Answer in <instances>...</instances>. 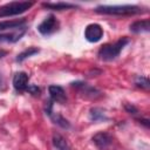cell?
<instances>
[{
	"label": "cell",
	"mask_w": 150,
	"mask_h": 150,
	"mask_svg": "<svg viewBox=\"0 0 150 150\" xmlns=\"http://www.w3.org/2000/svg\"><path fill=\"white\" fill-rule=\"evenodd\" d=\"M95 12L98 14H107V15H135L142 13V8L139 6L135 5H114V6H108V5H102L97 6L95 8Z\"/></svg>",
	"instance_id": "1"
},
{
	"label": "cell",
	"mask_w": 150,
	"mask_h": 150,
	"mask_svg": "<svg viewBox=\"0 0 150 150\" xmlns=\"http://www.w3.org/2000/svg\"><path fill=\"white\" fill-rule=\"evenodd\" d=\"M129 43V39L128 38H121L120 40H117L115 43H108L104 45L100 48L98 50V56L101 60L104 61H110L114 60L115 57H117L120 55V53L122 52V49Z\"/></svg>",
	"instance_id": "2"
},
{
	"label": "cell",
	"mask_w": 150,
	"mask_h": 150,
	"mask_svg": "<svg viewBox=\"0 0 150 150\" xmlns=\"http://www.w3.org/2000/svg\"><path fill=\"white\" fill-rule=\"evenodd\" d=\"M34 2L30 1H13L8 2L4 6L0 7V18H6V16H12V15H18L27 9H29Z\"/></svg>",
	"instance_id": "3"
},
{
	"label": "cell",
	"mask_w": 150,
	"mask_h": 150,
	"mask_svg": "<svg viewBox=\"0 0 150 150\" xmlns=\"http://www.w3.org/2000/svg\"><path fill=\"white\" fill-rule=\"evenodd\" d=\"M59 29V21L54 15H48L39 26L38 30L42 35H50Z\"/></svg>",
	"instance_id": "4"
},
{
	"label": "cell",
	"mask_w": 150,
	"mask_h": 150,
	"mask_svg": "<svg viewBox=\"0 0 150 150\" xmlns=\"http://www.w3.org/2000/svg\"><path fill=\"white\" fill-rule=\"evenodd\" d=\"M103 36V28L98 23H90L84 29V38L89 42H97Z\"/></svg>",
	"instance_id": "5"
},
{
	"label": "cell",
	"mask_w": 150,
	"mask_h": 150,
	"mask_svg": "<svg viewBox=\"0 0 150 150\" xmlns=\"http://www.w3.org/2000/svg\"><path fill=\"white\" fill-rule=\"evenodd\" d=\"M93 143L100 150H107L112 144V136L105 131H100L93 136Z\"/></svg>",
	"instance_id": "6"
},
{
	"label": "cell",
	"mask_w": 150,
	"mask_h": 150,
	"mask_svg": "<svg viewBox=\"0 0 150 150\" xmlns=\"http://www.w3.org/2000/svg\"><path fill=\"white\" fill-rule=\"evenodd\" d=\"M46 114L52 118V121H53L55 124L60 125L61 128H63V129H68V128L70 127L69 122H68L62 115L56 114V112L53 111V101H52V100H50V101L47 103V105H46Z\"/></svg>",
	"instance_id": "7"
},
{
	"label": "cell",
	"mask_w": 150,
	"mask_h": 150,
	"mask_svg": "<svg viewBox=\"0 0 150 150\" xmlns=\"http://www.w3.org/2000/svg\"><path fill=\"white\" fill-rule=\"evenodd\" d=\"M28 75L25 71H19L13 77V87L16 91H25L28 88Z\"/></svg>",
	"instance_id": "8"
},
{
	"label": "cell",
	"mask_w": 150,
	"mask_h": 150,
	"mask_svg": "<svg viewBox=\"0 0 150 150\" xmlns=\"http://www.w3.org/2000/svg\"><path fill=\"white\" fill-rule=\"evenodd\" d=\"M48 93H49L50 100H52L53 102H57V103L63 104V103L67 101L66 93H64L63 88L60 87V86H56V84L49 86V88H48Z\"/></svg>",
	"instance_id": "9"
},
{
	"label": "cell",
	"mask_w": 150,
	"mask_h": 150,
	"mask_svg": "<svg viewBox=\"0 0 150 150\" xmlns=\"http://www.w3.org/2000/svg\"><path fill=\"white\" fill-rule=\"evenodd\" d=\"M150 29V21L148 19L145 20H138V21H135L134 23L130 25V30L132 33H145V32H149Z\"/></svg>",
	"instance_id": "10"
},
{
	"label": "cell",
	"mask_w": 150,
	"mask_h": 150,
	"mask_svg": "<svg viewBox=\"0 0 150 150\" xmlns=\"http://www.w3.org/2000/svg\"><path fill=\"white\" fill-rule=\"evenodd\" d=\"M73 86L76 87V88H79V89H81V93H84V95H86L87 97L96 98L97 96H100V91H98V90H96V89L93 88V87L87 86V84L83 83V82H76V83H74Z\"/></svg>",
	"instance_id": "11"
},
{
	"label": "cell",
	"mask_w": 150,
	"mask_h": 150,
	"mask_svg": "<svg viewBox=\"0 0 150 150\" xmlns=\"http://www.w3.org/2000/svg\"><path fill=\"white\" fill-rule=\"evenodd\" d=\"M42 6L45 8L53 9V11H64V9H70L76 7L75 4H69V2H43Z\"/></svg>",
	"instance_id": "12"
},
{
	"label": "cell",
	"mask_w": 150,
	"mask_h": 150,
	"mask_svg": "<svg viewBox=\"0 0 150 150\" xmlns=\"http://www.w3.org/2000/svg\"><path fill=\"white\" fill-rule=\"evenodd\" d=\"M53 144H54V146H55L57 150H70L69 144H68V142L66 141V138H64L62 135L57 134V132H55V134L53 135Z\"/></svg>",
	"instance_id": "13"
},
{
	"label": "cell",
	"mask_w": 150,
	"mask_h": 150,
	"mask_svg": "<svg viewBox=\"0 0 150 150\" xmlns=\"http://www.w3.org/2000/svg\"><path fill=\"white\" fill-rule=\"evenodd\" d=\"M23 23H25V19L2 21V22H0V32L7 30V29H15V28H19V27H23Z\"/></svg>",
	"instance_id": "14"
},
{
	"label": "cell",
	"mask_w": 150,
	"mask_h": 150,
	"mask_svg": "<svg viewBox=\"0 0 150 150\" xmlns=\"http://www.w3.org/2000/svg\"><path fill=\"white\" fill-rule=\"evenodd\" d=\"M89 115H90V120L94 121V122H102V121H107L108 120L104 110L101 109V108H97V107L91 108Z\"/></svg>",
	"instance_id": "15"
},
{
	"label": "cell",
	"mask_w": 150,
	"mask_h": 150,
	"mask_svg": "<svg viewBox=\"0 0 150 150\" xmlns=\"http://www.w3.org/2000/svg\"><path fill=\"white\" fill-rule=\"evenodd\" d=\"M38 53H39V49H38V48H35V47H29V48L25 49L23 52H21V53L18 55L16 61H18V62H22V61L26 60L27 57H30V56H33V55H35V54H38Z\"/></svg>",
	"instance_id": "16"
},
{
	"label": "cell",
	"mask_w": 150,
	"mask_h": 150,
	"mask_svg": "<svg viewBox=\"0 0 150 150\" xmlns=\"http://www.w3.org/2000/svg\"><path fill=\"white\" fill-rule=\"evenodd\" d=\"M135 84H136L137 87L142 88V89H148V88H149V80H148V77H145V76H138V77H136V80H135Z\"/></svg>",
	"instance_id": "17"
},
{
	"label": "cell",
	"mask_w": 150,
	"mask_h": 150,
	"mask_svg": "<svg viewBox=\"0 0 150 150\" xmlns=\"http://www.w3.org/2000/svg\"><path fill=\"white\" fill-rule=\"evenodd\" d=\"M124 108H125V110H127L129 114H131V115H136V114L138 112V109H137L135 105H132L131 103L124 104Z\"/></svg>",
	"instance_id": "18"
},
{
	"label": "cell",
	"mask_w": 150,
	"mask_h": 150,
	"mask_svg": "<svg viewBox=\"0 0 150 150\" xmlns=\"http://www.w3.org/2000/svg\"><path fill=\"white\" fill-rule=\"evenodd\" d=\"M27 91H29L32 95H35V96H39V95H40V89H39L36 86H34V84H32V86H28V88H27Z\"/></svg>",
	"instance_id": "19"
},
{
	"label": "cell",
	"mask_w": 150,
	"mask_h": 150,
	"mask_svg": "<svg viewBox=\"0 0 150 150\" xmlns=\"http://www.w3.org/2000/svg\"><path fill=\"white\" fill-rule=\"evenodd\" d=\"M6 54H7V52H6V50H0V59H1V57H4Z\"/></svg>",
	"instance_id": "20"
}]
</instances>
